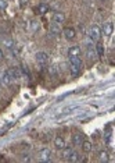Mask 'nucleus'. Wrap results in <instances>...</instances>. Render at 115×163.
Masks as SVG:
<instances>
[{
  "label": "nucleus",
  "instance_id": "14",
  "mask_svg": "<svg viewBox=\"0 0 115 163\" xmlns=\"http://www.w3.org/2000/svg\"><path fill=\"white\" fill-rule=\"evenodd\" d=\"M83 142V134L82 133H75V134L72 135V144L74 145H79Z\"/></svg>",
  "mask_w": 115,
  "mask_h": 163
},
{
  "label": "nucleus",
  "instance_id": "23",
  "mask_svg": "<svg viewBox=\"0 0 115 163\" xmlns=\"http://www.w3.org/2000/svg\"><path fill=\"white\" fill-rule=\"evenodd\" d=\"M20 70H21V74H24V75H26L29 78V70L26 69L25 66H21V67H20Z\"/></svg>",
  "mask_w": 115,
  "mask_h": 163
},
{
  "label": "nucleus",
  "instance_id": "13",
  "mask_svg": "<svg viewBox=\"0 0 115 163\" xmlns=\"http://www.w3.org/2000/svg\"><path fill=\"white\" fill-rule=\"evenodd\" d=\"M64 21H65L64 13H60V11H57V13H54V14H53V22H57V24H62Z\"/></svg>",
  "mask_w": 115,
  "mask_h": 163
},
{
  "label": "nucleus",
  "instance_id": "10",
  "mask_svg": "<svg viewBox=\"0 0 115 163\" xmlns=\"http://www.w3.org/2000/svg\"><path fill=\"white\" fill-rule=\"evenodd\" d=\"M112 31H114V25H112L111 21H107L103 24V32L101 34H104L105 36H110L112 34Z\"/></svg>",
  "mask_w": 115,
  "mask_h": 163
},
{
  "label": "nucleus",
  "instance_id": "26",
  "mask_svg": "<svg viewBox=\"0 0 115 163\" xmlns=\"http://www.w3.org/2000/svg\"><path fill=\"white\" fill-rule=\"evenodd\" d=\"M25 4H28V0H21V2H20V6H21V7H25Z\"/></svg>",
  "mask_w": 115,
  "mask_h": 163
},
{
  "label": "nucleus",
  "instance_id": "2",
  "mask_svg": "<svg viewBox=\"0 0 115 163\" xmlns=\"http://www.w3.org/2000/svg\"><path fill=\"white\" fill-rule=\"evenodd\" d=\"M38 159L40 162H50L51 160V151L49 148H43L38 152Z\"/></svg>",
  "mask_w": 115,
  "mask_h": 163
},
{
  "label": "nucleus",
  "instance_id": "9",
  "mask_svg": "<svg viewBox=\"0 0 115 163\" xmlns=\"http://www.w3.org/2000/svg\"><path fill=\"white\" fill-rule=\"evenodd\" d=\"M54 146H56V149L61 151V149H64L67 146V142H65V139L62 137H56L54 138Z\"/></svg>",
  "mask_w": 115,
  "mask_h": 163
},
{
  "label": "nucleus",
  "instance_id": "5",
  "mask_svg": "<svg viewBox=\"0 0 115 163\" xmlns=\"http://www.w3.org/2000/svg\"><path fill=\"white\" fill-rule=\"evenodd\" d=\"M86 56H87V59H90V60H96V59H97L96 47H94L92 43H87L86 45Z\"/></svg>",
  "mask_w": 115,
  "mask_h": 163
},
{
  "label": "nucleus",
  "instance_id": "22",
  "mask_svg": "<svg viewBox=\"0 0 115 163\" xmlns=\"http://www.w3.org/2000/svg\"><path fill=\"white\" fill-rule=\"evenodd\" d=\"M69 70H71V72H72V74H75V75H78V74H79V71H80L79 67H76V66H74V64L69 66Z\"/></svg>",
  "mask_w": 115,
  "mask_h": 163
},
{
  "label": "nucleus",
  "instance_id": "3",
  "mask_svg": "<svg viewBox=\"0 0 115 163\" xmlns=\"http://www.w3.org/2000/svg\"><path fill=\"white\" fill-rule=\"evenodd\" d=\"M36 62L40 66H46L49 63V54L46 52H38L36 53Z\"/></svg>",
  "mask_w": 115,
  "mask_h": 163
},
{
  "label": "nucleus",
  "instance_id": "16",
  "mask_svg": "<svg viewBox=\"0 0 115 163\" xmlns=\"http://www.w3.org/2000/svg\"><path fill=\"white\" fill-rule=\"evenodd\" d=\"M67 160H68V162H80V160H82V156H80L78 152H75V151H74V152L69 155V158Z\"/></svg>",
  "mask_w": 115,
  "mask_h": 163
},
{
  "label": "nucleus",
  "instance_id": "27",
  "mask_svg": "<svg viewBox=\"0 0 115 163\" xmlns=\"http://www.w3.org/2000/svg\"><path fill=\"white\" fill-rule=\"evenodd\" d=\"M3 59H4V53H3V50L0 49V60H3Z\"/></svg>",
  "mask_w": 115,
  "mask_h": 163
},
{
  "label": "nucleus",
  "instance_id": "17",
  "mask_svg": "<svg viewBox=\"0 0 115 163\" xmlns=\"http://www.w3.org/2000/svg\"><path fill=\"white\" fill-rule=\"evenodd\" d=\"M68 56H80V47L72 46L68 49Z\"/></svg>",
  "mask_w": 115,
  "mask_h": 163
},
{
  "label": "nucleus",
  "instance_id": "4",
  "mask_svg": "<svg viewBox=\"0 0 115 163\" xmlns=\"http://www.w3.org/2000/svg\"><path fill=\"white\" fill-rule=\"evenodd\" d=\"M61 34L64 35V38L67 40H72V39H75V36H76V32H75V29L71 28V27H67V28H64L61 31Z\"/></svg>",
  "mask_w": 115,
  "mask_h": 163
},
{
  "label": "nucleus",
  "instance_id": "6",
  "mask_svg": "<svg viewBox=\"0 0 115 163\" xmlns=\"http://www.w3.org/2000/svg\"><path fill=\"white\" fill-rule=\"evenodd\" d=\"M61 31L62 29L60 28V24H57V22H51L50 25H49V32H50L51 35H54V36L61 35Z\"/></svg>",
  "mask_w": 115,
  "mask_h": 163
},
{
  "label": "nucleus",
  "instance_id": "15",
  "mask_svg": "<svg viewBox=\"0 0 115 163\" xmlns=\"http://www.w3.org/2000/svg\"><path fill=\"white\" fill-rule=\"evenodd\" d=\"M80 146H82L83 152H86V153H89L90 151L93 149V145H92V142H90V141H85V139H83V142L80 144Z\"/></svg>",
  "mask_w": 115,
  "mask_h": 163
},
{
  "label": "nucleus",
  "instance_id": "8",
  "mask_svg": "<svg viewBox=\"0 0 115 163\" xmlns=\"http://www.w3.org/2000/svg\"><path fill=\"white\" fill-rule=\"evenodd\" d=\"M8 72H10V77L13 78V81H17L21 78V70H20V67H11V69H8Z\"/></svg>",
  "mask_w": 115,
  "mask_h": 163
},
{
  "label": "nucleus",
  "instance_id": "20",
  "mask_svg": "<svg viewBox=\"0 0 115 163\" xmlns=\"http://www.w3.org/2000/svg\"><path fill=\"white\" fill-rule=\"evenodd\" d=\"M61 151H62V158H64V159H68L69 155L74 152V148H71V146H65V148L61 149Z\"/></svg>",
  "mask_w": 115,
  "mask_h": 163
},
{
  "label": "nucleus",
  "instance_id": "28",
  "mask_svg": "<svg viewBox=\"0 0 115 163\" xmlns=\"http://www.w3.org/2000/svg\"><path fill=\"white\" fill-rule=\"evenodd\" d=\"M101 2H104V0H101Z\"/></svg>",
  "mask_w": 115,
  "mask_h": 163
},
{
  "label": "nucleus",
  "instance_id": "18",
  "mask_svg": "<svg viewBox=\"0 0 115 163\" xmlns=\"http://www.w3.org/2000/svg\"><path fill=\"white\" fill-rule=\"evenodd\" d=\"M98 159H100L101 162H108V160H110V153H108L107 151H100V152H98Z\"/></svg>",
  "mask_w": 115,
  "mask_h": 163
},
{
  "label": "nucleus",
  "instance_id": "11",
  "mask_svg": "<svg viewBox=\"0 0 115 163\" xmlns=\"http://www.w3.org/2000/svg\"><path fill=\"white\" fill-rule=\"evenodd\" d=\"M49 10H50V7H49L46 3H40L39 6H36V7H35V13H36V14H39V15L46 14Z\"/></svg>",
  "mask_w": 115,
  "mask_h": 163
},
{
  "label": "nucleus",
  "instance_id": "7",
  "mask_svg": "<svg viewBox=\"0 0 115 163\" xmlns=\"http://www.w3.org/2000/svg\"><path fill=\"white\" fill-rule=\"evenodd\" d=\"M0 82L4 84V85H10V84L13 82V78L10 77L8 70H4V71L2 72V75H0Z\"/></svg>",
  "mask_w": 115,
  "mask_h": 163
},
{
  "label": "nucleus",
  "instance_id": "12",
  "mask_svg": "<svg viewBox=\"0 0 115 163\" xmlns=\"http://www.w3.org/2000/svg\"><path fill=\"white\" fill-rule=\"evenodd\" d=\"M69 57V63L74 66H76V67H79L80 70H82L83 67V63H82V59H80V56H68Z\"/></svg>",
  "mask_w": 115,
  "mask_h": 163
},
{
  "label": "nucleus",
  "instance_id": "19",
  "mask_svg": "<svg viewBox=\"0 0 115 163\" xmlns=\"http://www.w3.org/2000/svg\"><path fill=\"white\" fill-rule=\"evenodd\" d=\"M94 47H96V53H97V57H101V56H104V52H105L104 45H103V43H97Z\"/></svg>",
  "mask_w": 115,
  "mask_h": 163
},
{
  "label": "nucleus",
  "instance_id": "24",
  "mask_svg": "<svg viewBox=\"0 0 115 163\" xmlns=\"http://www.w3.org/2000/svg\"><path fill=\"white\" fill-rule=\"evenodd\" d=\"M50 74L51 75H57V66H51L50 67Z\"/></svg>",
  "mask_w": 115,
  "mask_h": 163
},
{
  "label": "nucleus",
  "instance_id": "1",
  "mask_svg": "<svg viewBox=\"0 0 115 163\" xmlns=\"http://www.w3.org/2000/svg\"><path fill=\"white\" fill-rule=\"evenodd\" d=\"M86 34L89 35L92 42H97V40L101 38V29H100V27H97V25H92L89 29H87Z\"/></svg>",
  "mask_w": 115,
  "mask_h": 163
},
{
  "label": "nucleus",
  "instance_id": "25",
  "mask_svg": "<svg viewBox=\"0 0 115 163\" xmlns=\"http://www.w3.org/2000/svg\"><path fill=\"white\" fill-rule=\"evenodd\" d=\"M7 7V2L6 0H0V10H4Z\"/></svg>",
  "mask_w": 115,
  "mask_h": 163
},
{
  "label": "nucleus",
  "instance_id": "21",
  "mask_svg": "<svg viewBox=\"0 0 115 163\" xmlns=\"http://www.w3.org/2000/svg\"><path fill=\"white\" fill-rule=\"evenodd\" d=\"M3 45L7 47V49H13V46H14V40L10 39V38H4V39H3Z\"/></svg>",
  "mask_w": 115,
  "mask_h": 163
}]
</instances>
